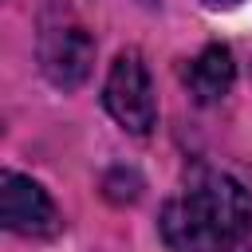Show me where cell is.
<instances>
[{
    "instance_id": "obj_3",
    "label": "cell",
    "mask_w": 252,
    "mask_h": 252,
    "mask_svg": "<svg viewBox=\"0 0 252 252\" xmlns=\"http://www.w3.org/2000/svg\"><path fill=\"white\" fill-rule=\"evenodd\" d=\"M102 102L110 110V118L126 130V134H150L158 122V102H154V87H150V71L142 63V55L118 51V59L110 63L106 87H102Z\"/></svg>"
},
{
    "instance_id": "obj_6",
    "label": "cell",
    "mask_w": 252,
    "mask_h": 252,
    "mask_svg": "<svg viewBox=\"0 0 252 252\" xmlns=\"http://www.w3.org/2000/svg\"><path fill=\"white\" fill-rule=\"evenodd\" d=\"M205 4H209V8H236L240 0H205Z\"/></svg>"
},
{
    "instance_id": "obj_2",
    "label": "cell",
    "mask_w": 252,
    "mask_h": 252,
    "mask_svg": "<svg viewBox=\"0 0 252 252\" xmlns=\"http://www.w3.org/2000/svg\"><path fill=\"white\" fill-rule=\"evenodd\" d=\"M35 47H39V67H43V75L55 87L75 91L91 75L94 39L87 35V28L63 4H51L39 16V39H35Z\"/></svg>"
},
{
    "instance_id": "obj_7",
    "label": "cell",
    "mask_w": 252,
    "mask_h": 252,
    "mask_svg": "<svg viewBox=\"0 0 252 252\" xmlns=\"http://www.w3.org/2000/svg\"><path fill=\"white\" fill-rule=\"evenodd\" d=\"M146 4H154V0H146Z\"/></svg>"
},
{
    "instance_id": "obj_1",
    "label": "cell",
    "mask_w": 252,
    "mask_h": 252,
    "mask_svg": "<svg viewBox=\"0 0 252 252\" xmlns=\"http://www.w3.org/2000/svg\"><path fill=\"white\" fill-rule=\"evenodd\" d=\"M161 240L173 252H252L248 189L217 169L193 173L161 209Z\"/></svg>"
},
{
    "instance_id": "obj_4",
    "label": "cell",
    "mask_w": 252,
    "mask_h": 252,
    "mask_svg": "<svg viewBox=\"0 0 252 252\" xmlns=\"http://www.w3.org/2000/svg\"><path fill=\"white\" fill-rule=\"evenodd\" d=\"M0 217H4V228L20 236H51L59 228V213L43 193V185L12 169L0 177Z\"/></svg>"
},
{
    "instance_id": "obj_5",
    "label": "cell",
    "mask_w": 252,
    "mask_h": 252,
    "mask_svg": "<svg viewBox=\"0 0 252 252\" xmlns=\"http://www.w3.org/2000/svg\"><path fill=\"white\" fill-rule=\"evenodd\" d=\"M232 79H236V67H232V51H228L224 43H209V47L193 59V67L185 71V83H189V91H193L197 102H217V98H224L228 87H232Z\"/></svg>"
}]
</instances>
